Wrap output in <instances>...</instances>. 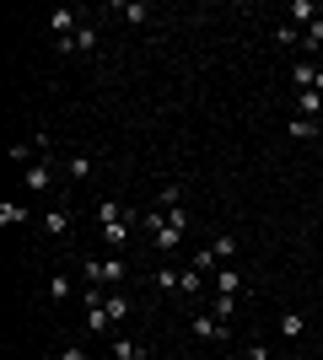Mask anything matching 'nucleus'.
Returning a JSON list of instances; mask_svg holds the SVG:
<instances>
[{"mask_svg":"<svg viewBox=\"0 0 323 360\" xmlns=\"http://www.w3.org/2000/svg\"><path fill=\"white\" fill-rule=\"evenodd\" d=\"M81 323H87V333H113V323H108V296L97 285L81 290Z\"/></svg>","mask_w":323,"mask_h":360,"instance_id":"1","label":"nucleus"},{"mask_svg":"<svg viewBox=\"0 0 323 360\" xmlns=\"http://www.w3.org/2000/svg\"><path fill=\"white\" fill-rule=\"evenodd\" d=\"M189 328H194L200 345H232V323H221L215 312H194V317H189Z\"/></svg>","mask_w":323,"mask_h":360,"instance_id":"2","label":"nucleus"},{"mask_svg":"<svg viewBox=\"0 0 323 360\" xmlns=\"http://www.w3.org/2000/svg\"><path fill=\"white\" fill-rule=\"evenodd\" d=\"M124 274H129V264H124L119 253L113 258H87V280H92V285H119Z\"/></svg>","mask_w":323,"mask_h":360,"instance_id":"3","label":"nucleus"},{"mask_svg":"<svg viewBox=\"0 0 323 360\" xmlns=\"http://www.w3.org/2000/svg\"><path fill=\"white\" fill-rule=\"evenodd\" d=\"M49 178H54V156H38V162H27V172H22L27 188H49Z\"/></svg>","mask_w":323,"mask_h":360,"instance_id":"4","label":"nucleus"},{"mask_svg":"<svg viewBox=\"0 0 323 360\" xmlns=\"http://www.w3.org/2000/svg\"><path fill=\"white\" fill-rule=\"evenodd\" d=\"M210 285H215V296H237V290H243V274L232 269V264H221V269L210 274Z\"/></svg>","mask_w":323,"mask_h":360,"instance_id":"5","label":"nucleus"},{"mask_svg":"<svg viewBox=\"0 0 323 360\" xmlns=\"http://www.w3.org/2000/svg\"><path fill=\"white\" fill-rule=\"evenodd\" d=\"M286 22H291V27H302V32H308L312 22H318V11H312V0H291V6H286Z\"/></svg>","mask_w":323,"mask_h":360,"instance_id":"6","label":"nucleus"},{"mask_svg":"<svg viewBox=\"0 0 323 360\" xmlns=\"http://www.w3.org/2000/svg\"><path fill=\"white\" fill-rule=\"evenodd\" d=\"M108 360H146V345H140V339H113V349H108Z\"/></svg>","mask_w":323,"mask_h":360,"instance_id":"7","label":"nucleus"},{"mask_svg":"<svg viewBox=\"0 0 323 360\" xmlns=\"http://www.w3.org/2000/svg\"><path fill=\"white\" fill-rule=\"evenodd\" d=\"M318 113H323V91H296V119L318 124Z\"/></svg>","mask_w":323,"mask_h":360,"instance_id":"8","label":"nucleus"},{"mask_svg":"<svg viewBox=\"0 0 323 360\" xmlns=\"http://www.w3.org/2000/svg\"><path fill=\"white\" fill-rule=\"evenodd\" d=\"M92 172H97L92 156H70V162H65V178H70V183H87Z\"/></svg>","mask_w":323,"mask_h":360,"instance_id":"9","label":"nucleus"},{"mask_svg":"<svg viewBox=\"0 0 323 360\" xmlns=\"http://www.w3.org/2000/svg\"><path fill=\"white\" fill-rule=\"evenodd\" d=\"M124 317H129V296H124V290H108V323L119 328Z\"/></svg>","mask_w":323,"mask_h":360,"instance_id":"10","label":"nucleus"},{"mask_svg":"<svg viewBox=\"0 0 323 360\" xmlns=\"http://www.w3.org/2000/svg\"><path fill=\"white\" fill-rule=\"evenodd\" d=\"M151 280H156V290H178V285H184V269L162 264V269H151Z\"/></svg>","mask_w":323,"mask_h":360,"instance_id":"11","label":"nucleus"},{"mask_svg":"<svg viewBox=\"0 0 323 360\" xmlns=\"http://www.w3.org/2000/svg\"><path fill=\"white\" fill-rule=\"evenodd\" d=\"M210 253L221 258V264H232V258H237V237H232V231H221V237L210 242Z\"/></svg>","mask_w":323,"mask_h":360,"instance_id":"12","label":"nucleus"},{"mask_svg":"<svg viewBox=\"0 0 323 360\" xmlns=\"http://www.w3.org/2000/svg\"><path fill=\"white\" fill-rule=\"evenodd\" d=\"M97 226H113V221H124V215H129V210H124V205H113V199H103V205H97Z\"/></svg>","mask_w":323,"mask_h":360,"instance_id":"13","label":"nucleus"},{"mask_svg":"<svg viewBox=\"0 0 323 360\" xmlns=\"http://www.w3.org/2000/svg\"><path fill=\"white\" fill-rule=\"evenodd\" d=\"M205 312H215L221 323H232V317H237V296H215L210 307H205Z\"/></svg>","mask_w":323,"mask_h":360,"instance_id":"14","label":"nucleus"},{"mask_svg":"<svg viewBox=\"0 0 323 360\" xmlns=\"http://www.w3.org/2000/svg\"><path fill=\"white\" fill-rule=\"evenodd\" d=\"M323 135V124H312V119H291V140H318Z\"/></svg>","mask_w":323,"mask_h":360,"instance_id":"15","label":"nucleus"},{"mask_svg":"<svg viewBox=\"0 0 323 360\" xmlns=\"http://www.w3.org/2000/svg\"><path fill=\"white\" fill-rule=\"evenodd\" d=\"M119 16H124V22H135V27H140V22L151 16V6H146V0H140V6H135V0H124V6H119Z\"/></svg>","mask_w":323,"mask_h":360,"instance_id":"16","label":"nucleus"},{"mask_svg":"<svg viewBox=\"0 0 323 360\" xmlns=\"http://www.w3.org/2000/svg\"><path fill=\"white\" fill-rule=\"evenodd\" d=\"M302 328H308V317H302V312H286V317H280V333H286V339H302Z\"/></svg>","mask_w":323,"mask_h":360,"instance_id":"17","label":"nucleus"},{"mask_svg":"<svg viewBox=\"0 0 323 360\" xmlns=\"http://www.w3.org/2000/svg\"><path fill=\"white\" fill-rule=\"evenodd\" d=\"M194 269H200V274H205V280H210V274H215V269H221V258H215V253H210V248H200V253H194Z\"/></svg>","mask_w":323,"mask_h":360,"instance_id":"18","label":"nucleus"},{"mask_svg":"<svg viewBox=\"0 0 323 360\" xmlns=\"http://www.w3.org/2000/svg\"><path fill=\"white\" fill-rule=\"evenodd\" d=\"M44 226L54 231V237H65V231H70V210H49V215H44Z\"/></svg>","mask_w":323,"mask_h":360,"instance_id":"19","label":"nucleus"},{"mask_svg":"<svg viewBox=\"0 0 323 360\" xmlns=\"http://www.w3.org/2000/svg\"><path fill=\"white\" fill-rule=\"evenodd\" d=\"M302 49H308V54H312V49H323V16H318V22H312L308 32H302Z\"/></svg>","mask_w":323,"mask_h":360,"instance_id":"20","label":"nucleus"},{"mask_svg":"<svg viewBox=\"0 0 323 360\" xmlns=\"http://www.w3.org/2000/svg\"><path fill=\"white\" fill-rule=\"evenodd\" d=\"M22 221H27L22 205H0V226H22Z\"/></svg>","mask_w":323,"mask_h":360,"instance_id":"21","label":"nucleus"},{"mask_svg":"<svg viewBox=\"0 0 323 360\" xmlns=\"http://www.w3.org/2000/svg\"><path fill=\"white\" fill-rule=\"evenodd\" d=\"M178 290H184V296H200V290H205V274H200V269H189V274H184V285H178Z\"/></svg>","mask_w":323,"mask_h":360,"instance_id":"22","label":"nucleus"},{"mask_svg":"<svg viewBox=\"0 0 323 360\" xmlns=\"http://www.w3.org/2000/svg\"><path fill=\"white\" fill-rule=\"evenodd\" d=\"M167 226H172V231H189V210H184V205H172V210H167Z\"/></svg>","mask_w":323,"mask_h":360,"instance_id":"23","label":"nucleus"},{"mask_svg":"<svg viewBox=\"0 0 323 360\" xmlns=\"http://www.w3.org/2000/svg\"><path fill=\"white\" fill-rule=\"evenodd\" d=\"M275 38H280V44H286V49H291V44H296V38H302V32H296V27H291V22H280V27H275Z\"/></svg>","mask_w":323,"mask_h":360,"instance_id":"24","label":"nucleus"},{"mask_svg":"<svg viewBox=\"0 0 323 360\" xmlns=\"http://www.w3.org/2000/svg\"><path fill=\"white\" fill-rule=\"evenodd\" d=\"M243 355H248V360H270V349H264V345H259V339H253V345H248V349H243Z\"/></svg>","mask_w":323,"mask_h":360,"instance_id":"25","label":"nucleus"},{"mask_svg":"<svg viewBox=\"0 0 323 360\" xmlns=\"http://www.w3.org/2000/svg\"><path fill=\"white\" fill-rule=\"evenodd\" d=\"M60 360H92V355H87L81 345H70V349H60Z\"/></svg>","mask_w":323,"mask_h":360,"instance_id":"26","label":"nucleus"},{"mask_svg":"<svg viewBox=\"0 0 323 360\" xmlns=\"http://www.w3.org/2000/svg\"><path fill=\"white\" fill-rule=\"evenodd\" d=\"M312 91H323V70H318V81H312Z\"/></svg>","mask_w":323,"mask_h":360,"instance_id":"27","label":"nucleus"},{"mask_svg":"<svg viewBox=\"0 0 323 360\" xmlns=\"http://www.w3.org/2000/svg\"><path fill=\"white\" fill-rule=\"evenodd\" d=\"M92 360H97V355H92Z\"/></svg>","mask_w":323,"mask_h":360,"instance_id":"28","label":"nucleus"}]
</instances>
